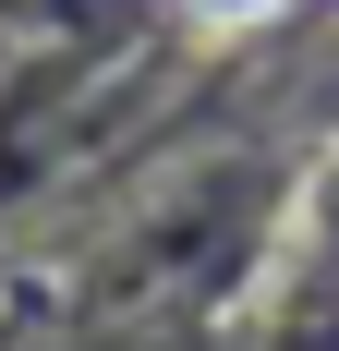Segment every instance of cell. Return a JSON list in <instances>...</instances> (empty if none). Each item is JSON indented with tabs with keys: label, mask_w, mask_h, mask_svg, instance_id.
<instances>
[{
	"label": "cell",
	"mask_w": 339,
	"mask_h": 351,
	"mask_svg": "<svg viewBox=\"0 0 339 351\" xmlns=\"http://www.w3.org/2000/svg\"><path fill=\"white\" fill-rule=\"evenodd\" d=\"M194 12H206V25H267L279 0H194Z\"/></svg>",
	"instance_id": "obj_1"
}]
</instances>
